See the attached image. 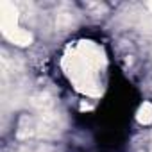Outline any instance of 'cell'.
I'll return each instance as SVG.
<instances>
[{
    "mask_svg": "<svg viewBox=\"0 0 152 152\" xmlns=\"http://www.w3.org/2000/svg\"><path fill=\"white\" fill-rule=\"evenodd\" d=\"M138 120L140 124H150L152 122V104H143L141 109L138 111Z\"/></svg>",
    "mask_w": 152,
    "mask_h": 152,
    "instance_id": "cell-2",
    "label": "cell"
},
{
    "mask_svg": "<svg viewBox=\"0 0 152 152\" xmlns=\"http://www.w3.org/2000/svg\"><path fill=\"white\" fill-rule=\"evenodd\" d=\"M63 68L73 88L84 95H99L104 86L106 57L93 41H79L63 57Z\"/></svg>",
    "mask_w": 152,
    "mask_h": 152,
    "instance_id": "cell-1",
    "label": "cell"
}]
</instances>
